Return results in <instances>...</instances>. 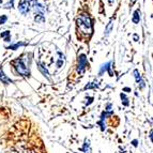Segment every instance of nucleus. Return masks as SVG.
Returning <instances> with one entry per match:
<instances>
[{"mask_svg": "<svg viewBox=\"0 0 153 153\" xmlns=\"http://www.w3.org/2000/svg\"><path fill=\"white\" fill-rule=\"evenodd\" d=\"M111 64V62H107V63H105V64H103L102 66H101V69H100V73L99 74L100 75H102L104 72H106L108 69H109V65Z\"/></svg>", "mask_w": 153, "mask_h": 153, "instance_id": "obj_10", "label": "nucleus"}, {"mask_svg": "<svg viewBox=\"0 0 153 153\" xmlns=\"http://www.w3.org/2000/svg\"><path fill=\"white\" fill-rule=\"evenodd\" d=\"M120 97H121V100H122L123 105H125V106H128V97H126V95H125L124 93H121Z\"/></svg>", "mask_w": 153, "mask_h": 153, "instance_id": "obj_13", "label": "nucleus"}, {"mask_svg": "<svg viewBox=\"0 0 153 153\" xmlns=\"http://www.w3.org/2000/svg\"><path fill=\"white\" fill-rule=\"evenodd\" d=\"M123 91H131V89H130V88H124V89H123Z\"/></svg>", "mask_w": 153, "mask_h": 153, "instance_id": "obj_20", "label": "nucleus"}, {"mask_svg": "<svg viewBox=\"0 0 153 153\" xmlns=\"http://www.w3.org/2000/svg\"><path fill=\"white\" fill-rule=\"evenodd\" d=\"M11 65L13 66V69H14V71H15V73L17 75L24 77H30V69L25 63L23 58H17L15 60H12L11 61Z\"/></svg>", "mask_w": 153, "mask_h": 153, "instance_id": "obj_2", "label": "nucleus"}, {"mask_svg": "<svg viewBox=\"0 0 153 153\" xmlns=\"http://www.w3.org/2000/svg\"><path fill=\"white\" fill-rule=\"evenodd\" d=\"M111 30H112V22H109V24L107 25V27H106V30H105V34L106 36H108L110 32H111Z\"/></svg>", "mask_w": 153, "mask_h": 153, "instance_id": "obj_14", "label": "nucleus"}, {"mask_svg": "<svg viewBox=\"0 0 153 153\" xmlns=\"http://www.w3.org/2000/svg\"><path fill=\"white\" fill-rule=\"evenodd\" d=\"M97 87V82H90V84H88L86 87H85V90H87V89H93V88Z\"/></svg>", "mask_w": 153, "mask_h": 153, "instance_id": "obj_15", "label": "nucleus"}, {"mask_svg": "<svg viewBox=\"0 0 153 153\" xmlns=\"http://www.w3.org/2000/svg\"><path fill=\"white\" fill-rule=\"evenodd\" d=\"M88 66V61L87 57L85 54H82L78 56V63H77V72L79 74H82L86 70V68Z\"/></svg>", "mask_w": 153, "mask_h": 153, "instance_id": "obj_3", "label": "nucleus"}, {"mask_svg": "<svg viewBox=\"0 0 153 153\" xmlns=\"http://www.w3.org/2000/svg\"><path fill=\"white\" fill-rule=\"evenodd\" d=\"M36 64H38V69H39V71H40L42 73V75H43L44 77H46L47 79H51V77H49L48 71H47V69H46L45 66H44V64L42 63V62H38Z\"/></svg>", "mask_w": 153, "mask_h": 153, "instance_id": "obj_6", "label": "nucleus"}, {"mask_svg": "<svg viewBox=\"0 0 153 153\" xmlns=\"http://www.w3.org/2000/svg\"><path fill=\"white\" fill-rule=\"evenodd\" d=\"M132 22L134 24H139V22H140V11L139 10H136L134 12L132 17Z\"/></svg>", "mask_w": 153, "mask_h": 153, "instance_id": "obj_8", "label": "nucleus"}, {"mask_svg": "<svg viewBox=\"0 0 153 153\" xmlns=\"http://www.w3.org/2000/svg\"><path fill=\"white\" fill-rule=\"evenodd\" d=\"M133 38H134V41H135V42H137L138 40H139V36H138L137 34H134V36H133Z\"/></svg>", "mask_w": 153, "mask_h": 153, "instance_id": "obj_19", "label": "nucleus"}, {"mask_svg": "<svg viewBox=\"0 0 153 153\" xmlns=\"http://www.w3.org/2000/svg\"><path fill=\"white\" fill-rule=\"evenodd\" d=\"M34 21L38 24H44L45 23V16H44V14L36 13V14H34Z\"/></svg>", "mask_w": 153, "mask_h": 153, "instance_id": "obj_7", "label": "nucleus"}, {"mask_svg": "<svg viewBox=\"0 0 153 153\" xmlns=\"http://www.w3.org/2000/svg\"><path fill=\"white\" fill-rule=\"evenodd\" d=\"M82 151H88V153L91 152V149H90V141L89 140L85 141V146H84V148L82 149Z\"/></svg>", "mask_w": 153, "mask_h": 153, "instance_id": "obj_12", "label": "nucleus"}, {"mask_svg": "<svg viewBox=\"0 0 153 153\" xmlns=\"http://www.w3.org/2000/svg\"><path fill=\"white\" fill-rule=\"evenodd\" d=\"M0 82H2L4 85H10V84H13V80L8 77L7 75L4 74V72H3V68L2 66H0Z\"/></svg>", "mask_w": 153, "mask_h": 153, "instance_id": "obj_5", "label": "nucleus"}, {"mask_svg": "<svg viewBox=\"0 0 153 153\" xmlns=\"http://www.w3.org/2000/svg\"><path fill=\"white\" fill-rule=\"evenodd\" d=\"M63 64H64V58H59L58 61H57V63H56L57 68H58V69H60V68H62V66H63Z\"/></svg>", "mask_w": 153, "mask_h": 153, "instance_id": "obj_16", "label": "nucleus"}, {"mask_svg": "<svg viewBox=\"0 0 153 153\" xmlns=\"http://www.w3.org/2000/svg\"><path fill=\"white\" fill-rule=\"evenodd\" d=\"M0 36L1 38L4 39V42H11V32L10 31H4V32H2L1 34H0Z\"/></svg>", "mask_w": 153, "mask_h": 153, "instance_id": "obj_9", "label": "nucleus"}, {"mask_svg": "<svg viewBox=\"0 0 153 153\" xmlns=\"http://www.w3.org/2000/svg\"><path fill=\"white\" fill-rule=\"evenodd\" d=\"M30 2L28 0H21L19 3H18V11L23 14V15H27L30 11Z\"/></svg>", "mask_w": 153, "mask_h": 153, "instance_id": "obj_4", "label": "nucleus"}, {"mask_svg": "<svg viewBox=\"0 0 153 153\" xmlns=\"http://www.w3.org/2000/svg\"><path fill=\"white\" fill-rule=\"evenodd\" d=\"M8 21V16L7 15H1L0 16V25H3V24L7 23Z\"/></svg>", "mask_w": 153, "mask_h": 153, "instance_id": "obj_17", "label": "nucleus"}, {"mask_svg": "<svg viewBox=\"0 0 153 153\" xmlns=\"http://www.w3.org/2000/svg\"><path fill=\"white\" fill-rule=\"evenodd\" d=\"M26 44L25 43H22V42H17V43L13 44V45L9 46V47H7V49H13V51H15V49H17L18 47H21V46H25Z\"/></svg>", "mask_w": 153, "mask_h": 153, "instance_id": "obj_11", "label": "nucleus"}, {"mask_svg": "<svg viewBox=\"0 0 153 153\" xmlns=\"http://www.w3.org/2000/svg\"><path fill=\"white\" fill-rule=\"evenodd\" d=\"M0 3H2V0H0Z\"/></svg>", "mask_w": 153, "mask_h": 153, "instance_id": "obj_24", "label": "nucleus"}, {"mask_svg": "<svg viewBox=\"0 0 153 153\" xmlns=\"http://www.w3.org/2000/svg\"><path fill=\"white\" fill-rule=\"evenodd\" d=\"M3 8H4V9H13V8H14V2H11V1H9L8 3H5Z\"/></svg>", "mask_w": 153, "mask_h": 153, "instance_id": "obj_18", "label": "nucleus"}, {"mask_svg": "<svg viewBox=\"0 0 153 153\" xmlns=\"http://www.w3.org/2000/svg\"><path fill=\"white\" fill-rule=\"evenodd\" d=\"M150 137H151V139H152V140H153V131H152V132H151V135H150Z\"/></svg>", "mask_w": 153, "mask_h": 153, "instance_id": "obj_21", "label": "nucleus"}, {"mask_svg": "<svg viewBox=\"0 0 153 153\" xmlns=\"http://www.w3.org/2000/svg\"><path fill=\"white\" fill-rule=\"evenodd\" d=\"M9 1H11V2H14V0H9Z\"/></svg>", "mask_w": 153, "mask_h": 153, "instance_id": "obj_23", "label": "nucleus"}, {"mask_svg": "<svg viewBox=\"0 0 153 153\" xmlns=\"http://www.w3.org/2000/svg\"><path fill=\"white\" fill-rule=\"evenodd\" d=\"M135 1H136V0H132V2H131V5L134 4V3H135Z\"/></svg>", "mask_w": 153, "mask_h": 153, "instance_id": "obj_22", "label": "nucleus"}, {"mask_svg": "<svg viewBox=\"0 0 153 153\" xmlns=\"http://www.w3.org/2000/svg\"><path fill=\"white\" fill-rule=\"evenodd\" d=\"M77 28L80 31V33L85 36H90L93 31V25L90 16L88 14H80L76 19Z\"/></svg>", "mask_w": 153, "mask_h": 153, "instance_id": "obj_1", "label": "nucleus"}]
</instances>
